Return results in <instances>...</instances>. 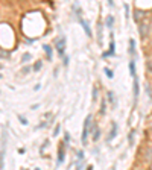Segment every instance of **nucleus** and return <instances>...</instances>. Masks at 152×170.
I'll use <instances>...</instances> for the list:
<instances>
[{"instance_id": "dca6fc26", "label": "nucleus", "mask_w": 152, "mask_h": 170, "mask_svg": "<svg viewBox=\"0 0 152 170\" xmlns=\"http://www.w3.org/2000/svg\"><path fill=\"white\" fill-rule=\"evenodd\" d=\"M107 96H108V97H107V99H108V102H110L111 105H114V94H113V91H108V94H107Z\"/></svg>"}, {"instance_id": "4468645a", "label": "nucleus", "mask_w": 152, "mask_h": 170, "mask_svg": "<svg viewBox=\"0 0 152 170\" xmlns=\"http://www.w3.org/2000/svg\"><path fill=\"white\" fill-rule=\"evenodd\" d=\"M146 160L152 164V147H149V149L146 150Z\"/></svg>"}, {"instance_id": "a878e982", "label": "nucleus", "mask_w": 152, "mask_h": 170, "mask_svg": "<svg viewBox=\"0 0 152 170\" xmlns=\"http://www.w3.org/2000/svg\"><path fill=\"white\" fill-rule=\"evenodd\" d=\"M132 138H134V131L129 132V143H131V144H132Z\"/></svg>"}, {"instance_id": "2f4dec72", "label": "nucleus", "mask_w": 152, "mask_h": 170, "mask_svg": "<svg viewBox=\"0 0 152 170\" xmlns=\"http://www.w3.org/2000/svg\"><path fill=\"white\" fill-rule=\"evenodd\" d=\"M108 5H110V6H113V0H108Z\"/></svg>"}, {"instance_id": "7c9ffc66", "label": "nucleus", "mask_w": 152, "mask_h": 170, "mask_svg": "<svg viewBox=\"0 0 152 170\" xmlns=\"http://www.w3.org/2000/svg\"><path fill=\"white\" fill-rule=\"evenodd\" d=\"M63 58H64V64L67 65L69 64V56H63Z\"/></svg>"}, {"instance_id": "c85d7f7f", "label": "nucleus", "mask_w": 152, "mask_h": 170, "mask_svg": "<svg viewBox=\"0 0 152 170\" xmlns=\"http://www.w3.org/2000/svg\"><path fill=\"white\" fill-rule=\"evenodd\" d=\"M0 56H2V58H8L9 55H8L6 52H2V50H0Z\"/></svg>"}, {"instance_id": "5701e85b", "label": "nucleus", "mask_w": 152, "mask_h": 170, "mask_svg": "<svg viewBox=\"0 0 152 170\" xmlns=\"http://www.w3.org/2000/svg\"><path fill=\"white\" fill-rule=\"evenodd\" d=\"M18 119H20V123H21V125H28V120H26L23 116H18Z\"/></svg>"}, {"instance_id": "f3484780", "label": "nucleus", "mask_w": 152, "mask_h": 170, "mask_svg": "<svg viewBox=\"0 0 152 170\" xmlns=\"http://www.w3.org/2000/svg\"><path fill=\"white\" fill-rule=\"evenodd\" d=\"M105 111H107V103H105V100H102V103H101V114H105Z\"/></svg>"}, {"instance_id": "cd10ccee", "label": "nucleus", "mask_w": 152, "mask_h": 170, "mask_svg": "<svg viewBox=\"0 0 152 170\" xmlns=\"http://www.w3.org/2000/svg\"><path fill=\"white\" fill-rule=\"evenodd\" d=\"M125 9H126L125 15H126V17H129V6H128V5H125Z\"/></svg>"}, {"instance_id": "0eeeda50", "label": "nucleus", "mask_w": 152, "mask_h": 170, "mask_svg": "<svg viewBox=\"0 0 152 170\" xmlns=\"http://www.w3.org/2000/svg\"><path fill=\"white\" fill-rule=\"evenodd\" d=\"M64 160H66L64 146H61V147H59V150H58V161H56V164H58V166H59V164H63V163H64Z\"/></svg>"}, {"instance_id": "f257e3e1", "label": "nucleus", "mask_w": 152, "mask_h": 170, "mask_svg": "<svg viewBox=\"0 0 152 170\" xmlns=\"http://www.w3.org/2000/svg\"><path fill=\"white\" fill-rule=\"evenodd\" d=\"M91 122H93V116H91V114H88V116H87V119H85V122H84L82 137H81V141H82V144H84V146L87 144V140H88V134H90V125H91Z\"/></svg>"}, {"instance_id": "4be33fe9", "label": "nucleus", "mask_w": 152, "mask_h": 170, "mask_svg": "<svg viewBox=\"0 0 152 170\" xmlns=\"http://www.w3.org/2000/svg\"><path fill=\"white\" fill-rule=\"evenodd\" d=\"M82 160H84V152L79 150V152H78V163H81Z\"/></svg>"}, {"instance_id": "412c9836", "label": "nucleus", "mask_w": 152, "mask_h": 170, "mask_svg": "<svg viewBox=\"0 0 152 170\" xmlns=\"http://www.w3.org/2000/svg\"><path fill=\"white\" fill-rule=\"evenodd\" d=\"M29 59H31V53H25V55H23V59H21V61H23V62H28Z\"/></svg>"}, {"instance_id": "393cba45", "label": "nucleus", "mask_w": 152, "mask_h": 170, "mask_svg": "<svg viewBox=\"0 0 152 170\" xmlns=\"http://www.w3.org/2000/svg\"><path fill=\"white\" fill-rule=\"evenodd\" d=\"M146 67H148V70L152 73V59H149V61L146 62Z\"/></svg>"}, {"instance_id": "6e6552de", "label": "nucleus", "mask_w": 152, "mask_h": 170, "mask_svg": "<svg viewBox=\"0 0 152 170\" xmlns=\"http://www.w3.org/2000/svg\"><path fill=\"white\" fill-rule=\"evenodd\" d=\"M43 49H44V52H46V55H47V58H49V61L53 58V52H52V46H49V44H46V46H43Z\"/></svg>"}, {"instance_id": "7ed1b4c3", "label": "nucleus", "mask_w": 152, "mask_h": 170, "mask_svg": "<svg viewBox=\"0 0 152 170\" xmlns=\"http://www.w3.org/2000/svg\"><path fill=\"white\" fill-rule=\"evenodd\" d=\"M56 50L59 53V56H64V50H66V37H61L56 40Z\"/></svg>"}, {"instance_id": "2eb2a0df", "label": "nucleus", "mask_w": 152, "mask_h": 170, "mask_svg": "<svg viewBox=\"0 0 152 170\" xmlns=\"http://www.w3.org/2000/svg\"><path fill=\"white\" fill-rule=\"evenodd\" d=\"M99 137H101V131H99V128H97V129L93 132V140H94V141H97V140H99Z\"/></svg>"}, {"instance_id": "20e7f679", "label": "nucleus", "mask_w": 152, "mask_h": 170, "mask_svg": "<svg viewBox=\"0 0 152 170\" xmlns=\"http://www.w3.org/2000/svg\"><path fill=\"white\" fill-rule=\"evenodd\" d=\"M116 135H117V123L113 122V125H111V132L108 134V138H107V141L110 143V141H113L114 138H116Z\"/></svg>"}, {"instance_id": "9b49d317", "label": "nucleus", "mask_w": 152, "mask_h": 170, "mask_svg": "<svg viewBox=\"0 0 152 170\" xmlns=\"http://www.w3.org/2000/svg\"><path fill=\"white\" fill-rule=\"evenodd\" d=\"M129 70H131V76L135 78L137 73H135V64H134V59H131V62H129Z\"/></svg>"}, {"instance_id": "423d86ee", "label": "nucleus", "mask_w": 152, "mask_h": 170, "mask_svg": "<svg viewBox=\"0 0 152 170\" xmlns=\"http://www.w3.org/2000/svg\"><path fill=\"white\" fill-rule=\"evenodd\" d=\"M145 15H146V14H145V11H140V9H135V11H134V21L140 23V21H142V18H143Z\"/></svg>"}, {"instance_id": "ddd939ff", "label": "nucleus", "mask_w": 152, "mask_h": 170, "mask_svg": "<svg viewBox=\"0 0 152 170\" xmlns=\"http://www.w3.org/2000/svg\"><path fill=\"white\" fill-rule=\"evenodd\" d=\"M97 28H99V31H97V41H99V44H102V24H97Z\"/></svg>"}, {"instance_id": "f8f14e48", "label": "nucleus", "mask_w": 152, "mask_h": 170, "mask_svg": "<svg viewBox=\"0 0 152 170\" xmlns=\"http://www.w3.org/2000/svg\"><path fill=\"white\" fill-rule=\"evenodd\" d=\"M129 53H131V55L135 53V41H134L132 38L129 40Z\"/></svg>"}, {"instance_id": "b1692460", "label": "nucleus", "mask_w": 152, "mask_h": 170, "mask_svg": "<svg viewBox=\"0 0 152 170\" xmlns=\"http://www.w3.org/2000/svg\"><path fill=\"white\" fill-rule=\"evenodd\" d=\"M69 141H70V134H69V132H66V135H64V143L67 144Z\"/></svg>"}, {"instance_id": "1a4fd4ad", "label": "nucleus", "mask_w": 152, "mask_h": 170, "mask_svg": "<svg viewBox=\"0 0 152 170\" xmlns=\"http://www.w3.org/2000/svg\"><path fill=\"white\" fill-rule=\"evenodd\" d=\"M137 97H139V81L135 76L134 78V102H137Z\"/></svg>"}, {"instance_id": "f03ea898", "label": "nucleus", "mask_w": 152, "mask_h": 170, "mask_svg": "<svg viewBox=\"0 0 152 170\" xmlns=\"http://www.w3.org/2000/svg\"><path fill=\"white\" fill-rule=\"evenodd\" d=\"M139 32H140V37H142V38L148 37V34H149V23H148L146 20L139 23Z\"/></svg>"}, {"instance_id": "a211bd4d", "label": "nucleus", "mask_w": 152, "mask_h": 170, "mask_svg": "<svg viewBox=\"0 0 152 170\" xmlns=\"http://www.w3.org/2000/svg\"><path fill=\"white\" fill-rule=\"evenodd\" d=\"M105 75L110 78V79H113L114 78V73H113V70H110V68H105Z\"/></svg>"}, {"instance_id": "9d476101", "label": "nucleus", "mask_w": 152, "mask_h": 170, "mask_svg": "<svg viewBox=\"0 0 152 170\" xmlns=\"http://www.w3.org/2000/svg\"><path fill=\"white\" fill-rule=\"evenodd\" d=\"M113 24H114V17H113V15H108V17L105 18V26L111 29V28H113Z\"/></svg>"}, {"instance_id": "bb28decb", "label": "nucleus", "mask_w": 152, "mask_h": 170, "mask_svg": "<svg viewBox=\"0 0 152 170\" xmlns=\"http://www.w3.org/2000/svg\"><path fill=\"white\" fill-rule=\"evenodd\" d=\"M58 134H59V125H56L55 131H53V135H58Z\"/></svg>"}, {"instance_id": "473e14b6", "label": "nucleus", "mask_w": 152, "mask_h": 170, "mask_svg": "<svg viewBox=\"0 0 152 170\" xmlns=\"http://www.w3.org/2000/svg\"><path fill=\"white\" fill-rule=\"evenodd\" d=\"M0 78H2V75H0Z\"/></svg>"}, {"instance_id": "6ab92c4d", "label": "nucleus", "mask_w": 152, "mask_h": 170, "mask_svg": "<svg viewBox=\"0 0 152 170\" xmlns=\"http://www.w3.org/2000/svg\"><path fill=\"white\" fill-rule=\"evenodd\" d=\"M41 65H43V62H41V61H37V62L34 64V70H35V72H38V70L41 68Z\"/></svg>"}, {"instance_id": "39448f33", "label": "nucleus", "mask_w": 152, "mask_h": 170, "mask_svg": "<svg viewBox=\"0 0 152 170\" xmlns=\"http://www.w3.org/2000/svg\"><path fill=\"white\" fill-rule=\"evenodd\" d=\"M79 21H81V26H82V29L85 31V35H87L88 38H91L93 35H91V29H90V26H88V23H87L85 20H82V18H81Z\"/></svg>"}, {"instance_id": "aec40b11", "label": "nucleus", "mask_w": 152, "mask_h": 170, "mask_svg": "<svg viewBox=\"0 0 152 170\" xmlns=\"http://www.w3.org/2000/svg\"><path fill=\"white\" fill-rule=\"evenodd\" d=\"M97 94H99L97 88H96V87H93V100H97Z\"/></svg>"}, {"instance_id": "c756f323", "label": "nucleus", "mask_w": 152, "mask_h": 170, "mask_svg": "<svg viewBox=\"0 0 152 170\" xmlns=\"http://www.w3.org/2000/svg\"><path fill=\"white\" fill-rule=\"evenodd\" d=\"M29 72H31V67H25L23 68V73H29Z\"/></svg>"}]
</instances>
